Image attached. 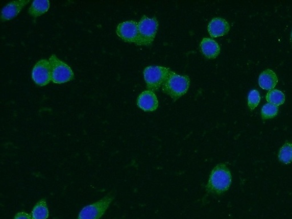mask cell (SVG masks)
<instances>
[{"label": "cell", "instance_id": "obj_1", "mask_svg": "<svg viewBox=\"0 0 292 219\" xmlns=\"http://www.w3.org/2000/svg\"><path fill=\"white\" fill-rule=\"evenodd\" d=\"M232 181V174L227 165L225 163L217 164L209 176L206 190L213 196H222L230 189Z\"/></svg>", "mask_w": 292, "mask_h": 219}, {"label": "cell", "instance_id": "obj_2", "mask_svg": "<svg viewBox=\"0 0 292 219\" xmlns=\"http://www.w3.org/2000/svg\"><path fill=\"white\" fill-rule=\"evenodd\" d=\"M189 85L190 80L188 76L179 75L171 71L162 86V89L165 94L177 101L186 94Z\"/></svg>", "mask_w": 292, "mask_h": 219}, {"label": "cell", "instance_id": "obj_3", "mask_svg": "<svg viewBox=\"0 0 292 219\" xmlns=\"http://www.w3.org/2000/svg\"><path fill=\"white\" fill-rule=\"evenodd\" d=\"M114 198V192H109L98 202L83 208L77 219H101L108 210Z\"/></svg>", "mask_w": 292, "mask_h": 219}, {"label": "cell", "instance_id": "obj_4", "mask_svg": "<svg viewBox=\"0 0 292 219\" xmlns=\"http://www.w3.org/2000/svg\"><path fill=\"white\" fill-rule=\"evenodd\" d=\"M170 72L171 70L168 68L163 66H150L145 67L143 75L148 89L152 91L159 89L166 81Z\"/></svg>", "mask_w": 292, "mask_h": 219}, {"label": "cell", "instance_id": "obj_5", "mask_svg": "<svg viewBox=\"0 0 292 219\" xmlns=\"http://www.w3.org/2000/svg\"><path fill=\"white\" fill-rule=\"evenodd\" d=\"M157 19L144 16L138 22V39L136 44L149 46L154 40L158 28Z\"/></svg>", "mask_w": 292, "mask_h": 219}, {"label": "cell", "instance_id": "obj_6", "mask_svg": "<svg viewBox=\"0 0 292 219\" xmlns=\"http://www.w3.org/2000/svg\"><path fill=\"white\" fill-rule=\"evenodd\" d=\"M52 81L56 84H65L74 79L75 74L71 68L59 59L55 55H52L50 59Z\"/></svg>", "mask_w": 292, "mask_h": 219}, {"label": "cell", "instance_id": "obj_7", "mask_svg": "<svg viewBox=\"0 0 292 219\" xmlns=\"http://www.w3.org/2000/svg\"><path fill=\"white\" fill-rule=\"evenodd\" d=\"M32 78L35 84L45 86L52 81V70L50 61L43 59L38 61L34 66Z\"/></svg>", "mask_w": 292, "mask_h": 219}, {"label": "cell", "instance_id": "obj_8", "mask_svg": "<svg viewBox=\"0 0 292 219\" xmlns=\"http://www.w3.org/2000/svg\"><path fill=\"white\" fill-rule=\"evenodd\" d=\"M116 33L124 41L137 43L138 39V22L134 21L121 22L116 28Z\"/></svg>", "mask_w": 292, "mask_h": 219}, {"label": "cell", "instance_id": "obj_9", "mask_svg": "<svg viewBox=\"0 0 292 219\" xmlns=\"http://www.w3.org/2000/svg\"><path fill=\"white\" fill-rule=\"evenodd\" d=\"M137 105L141 110L153 112L157 110L159 102L157 95L153 91L146 90L142 92L138 97Z\"/></svg>", "mask_w": 292, "mask_h": 219}, {"label": "cell", "instance_id": "obj_10", "mask_svg": "<svg viewBox=\"0 0 292 219\" xmlns=\"http://www.w3.org/2000/svg\"><path fill=\"white\" fill-rule=\"evenodd\" d=\"M29 2L27 0H19L8 3L2 10V21H7L16 17Z\"/></svg>", "mask_w": 292, "mask_h": 219}, {"label": "cell", "instance_id": "obj_11", "mask_svg": "<svg viewBox=\"0 0 292 219\" xmlns=\"http://www.w3.org/2000/svg\"><path fill=\"white\" fill-rule=\"evenodd\" d=\"M230 29V24L226 19L222 18H213L208 26L209 34L214 38L227 35Z\"/></svg>", "mask_w": 292, "mask_h": 219}, {"label": "cell", "instance_id": "obj_12", "mask_svg": "<svg viewBox=\"0 0 292 219\" xmlns=\"http://www.w3.org/2000/svg\"><path fill=\"white\" fill-rule=\"evenodd\" d=\"M201 48L203 54L209 59L215 58L220 54V46L211 38H203L201 43Z\"/></svg>", "mask_w": 292, "mask_h": 219}, {"label": "cell", "instance_id": "obj_13", "mask_svg": "<svg viewBox=\"0 0 292 219\" xmlns=\"http://www.w3.org/2000/svg\"><path fill=\"white\" fill-rule=\"evenodd\" d=\"M278 83V78L276 73L267 69L262 71L259 79V84L261 88L266 90H274Z\"/></svg>", "mask_w": 292, "mask_h": 219}, {"label": "cell", "instance_id": "obj_14", "mask_svg": "<svg viewBox=\"0 0 292 219\" xmlns=\"http://www.w3.org/2000/svg\"><path fill=\"white\" fill-rule=\"evenodd\" d=\"M50 8V2L45 1H34L32 2L28 13L33 17H40L42 14L46 13Z\"/></svg>", "mask_w": 292, "mask_h": 219}, {"label": "cell", "instance_id": "obj_15", "mask_svg": "<svg viewBox=\"0 0 292 219\" xmlns=\"http://www.w3.org/2000/svg\"><path fill=\"white\" fill-rule=\"evenodd\" d=\"M31 216L32 219H47L50 216V211L45 199H41L35 204Z\"/></svg>", "mask_w": 292, "mask_h": 219}, {"label": "cell", "instance_id": "obj_16", "mask_svg": "<svg viewBox=\"0 0 292 219\" xmlns=\"http://www.w3.org/2000/svg\"><path fill=\"white\" fill-rule=\"evenodd\" d=\"M266 100L269 104L279 106L284 104L285 96L281 91L274 89L267 92Z\"/></svg>", "mask_w": 292, "mask_h": 219}, {"label": "cell", "instance_id": "obj_17", "mask_svg": "<svg viewBox=\"0 0 292 219\" xmlns=\"http://www.w3.org/2000/svg\"><path fill=\"white\" fill-rule=\"evenodd\" d=\"M279 158L282 163L289 164L292 162V143H285L280 150Z\"/></svg>", "mask_w": 292, "mask_h": 219}, {"label": "cell", "instance_id": "obj_18", "mask_svg": "<svg viewBox=\"0 0 292 219\" xmlns=\"http://www.w3.org/2000/svg\"><path fill=\"white\" fill-rule=\"evenodd\" d=\"M278 106L267 103L261 109V117L263 119L273 118L278 114Z\"/></svg>", "mask_w": 292, "mask_h": 219}, {"label": "cell", "instance_id": "obj_19", "mask_svg": "<svg viewBox=\"0 0 292 219\" xmlns=\"http://www.w3.org/2000/svg\"><path fill=\"white\" fill-rule=\"evenodd\" d=\"M261 97L259 92L257 90H253L250 92L248 96V106L251 111L254 110L259 105Z\"/></svg>", "mask_w": 292, "mask_h": 219}, {"label": "cell", "instance_id": "obj_20", "mask_svg": "<svg viewBox=\"0 0 292 219\" xmlns=\"http://www.w3.org/2000/svg\"><path fill=\"white\" fill-rule=\"evenodd\" d=\"M13 219H32L31 215L26 212H19L14 216Z\"/></svg>", "mask_w": 292, "mask_h": 219}, {"label": "cell", "instance_id": "obj_21", "mask_svg": "<svg viewBox=\"0 0 292 219\" xmlns=\"http://www.w3.org/2000/svg\"><path fill=\"white\" fill-rule=\"evenodd\" d=\"M290 39H291V41H292V32H291V33Z\"/></svg>", "mask_w": 292, "mask_h": 219}]
</instances>
